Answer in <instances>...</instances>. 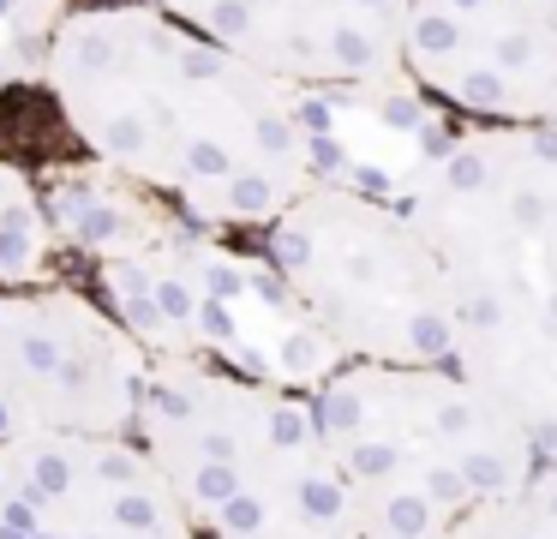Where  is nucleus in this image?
Masks as SVG:
<instances>
[{
  "mask_svg": "<svg viewBox=\"0 0 557 539\" xmlns=\"http://www.w3.org/2000/svg\"><path fill=\"white\" fill-rule=\"evenodd\" d=\"M157 7L306 96L408 90L401 72L408 0H157Z\"/></svg>",
  "mask_w": 557,
  "mask_h": 539,
  "instance_id": "obj_7",
  "label": "nucleus"
},
{
  "mask_svg": "<svg viewBox=\"0 0 557 539\" xmlns=\"http://www.w3.org/2000/svg\"><path fill=\"white\" fill-rule=\"evenodd\" d=\"M444 539H557V522H545L540 510H528L516 498H485L473 510H461L456 522L444 527Z\"/></svg>",
  "mask_w": 557,
  "mask_h": 539,
  "instance_id": "obj_9",
  "label": "nucleus"
},
{
  "mask_svg": "<svg viewBox=\"0 0 557 539\" xmlns=\"http://www.w3.org/2000/svg\"><path fill=\"white\" fill-rule=\"evenodd\" d=\"M0 467L37 539H205L138 431H30Z\"/></svg>",
  "mask_w": 557,
  "mask_h": 539,
  "instance_id": "obj_6",
  "label": "nucleus"
},
{
  "mask_svg": "<svg viewBox=\"0 0 557 539\" xmlns=\"http://www.w3.org/2000/svg\"><path fill=\"white\" fill-rule=\"evenodd\" d=\"M42 84L102 174L193 228H264L324 174L312 96L210 42L157 0H78L42 42Z\"/></svg>",
  "mask_w": 557,
  "mask_h": 539,
  "instance_id": "obj_1",
  "label": "nucleus"
},
{
  "mask_svg": "<svg viewBox=\"0 0 557 539\" xmlns=\"http://www.w3.org/2000/svg\"><path fill=\"white\" fill-rule=\"evenodd\" d=\"M408 90L468 126L557 114V24L533 0H408Z\"/></svg>",
  "mask_w": 557,
  "mask_h": 539,
  "instance_id": "obj_5",
  "label": "nucleus"
},
{
  "mask_svg": "<svg viewBox=\"0 0 557 539\" xmlns=\"http://www.w3.org/2000/svg\"><path fill=\"white\" fill-rule=\"evenodd\" d=\"M61 7H78V0H61Z\"/></svg>",
  "mask_w": 557,
  "mask_h": 539,
  "instance_id": "obj_12",
  "label": "nucleus"
},
{
  "mask_svg": "<svg viewBox=\"0 0 557 539\" xmlns=\"http://www.w3.org/2000/svg\"><path fill=\"white\" fill-rule=\"evenodd\" d=\"M30 371H25V287H0V443L30 438Z\"/></svg>",
  "mask_w": 557,
  "mask_h": 539,
  "instance_id": "obj_8",
  "label": "nucleus"
},
{
  "mask_svg": "<svg viewBox=\"0 0 557 539\" xmlns=\"http://www.w3.org/2000/svg\"><path fill=\"white\" fill-rule=\"evenodd\" d=\"M258 258L342 359H456V282L401 204L318 180L258 228Z\"/></svg>",
  "mask_w": 557,
  "mask_h": 539,
  "instance_id": "obj_3",
  "label": "nucleus"
},
{
  "mask_svg": "<svg viewBox=\"0 0 557 539\" xmlns=\"http://www.w3.org/2000/svg\"><path fill=\"white\" fill-rule=\"evenodd\" d=\"M0 539H37V527H30L25 503H18V491L7 486V467H0Z\"/></svg>",
  "mask_w": 557,
  "mask_h": 539,
  "instance_id": "obj_10",
  "label": "nucleus"
},
{
  "mask_svg": "<svg viewBox=\"0 0 557 539\" xmlns=\"http://www.w3.org/2000/svg\"><path fill=\"white\" fill-rule=\"evenodd\" d=\"M533 7H540V12H545V19H552V24H557V0H533Z\"/></svg>",
  "mask_w": 557,
  "mask_h": 539,
  "instance_id": "obj_11",
  "label": "nucleus"
},
{
  "mask_svg": "<svg viewBox=\"0 0 557 539\" xmlns=\"http://www.w3.org/2000/svg\"><path fill=\"white\" fill-rule=\"evenodd\" d=\"M312 407L354 498L408 486L461 515L485 498H516L540 467L528 426L456 359H342L312 383Z\"/></svg>",
  "mask_w": 557,
  "mask_h": 539,
  "instance_id": "obj_4",
  "label": "nucleus"
},
{
  "mask_svg": "<svg viewBox=\"0 0 557 539\" xmlns=\"http://www.w3.org/2000/svg\"><path fill=\"white\" fill-rule=\"evenodd\" d=\"M133 431L205 539H366L300 383L198 354H150Z\"/></svg>",
  "mask_w": 557,
  "mask_h": 539,
  "instance_id": "obj_2",
  "label": "nucleus"
}]
</instances>
